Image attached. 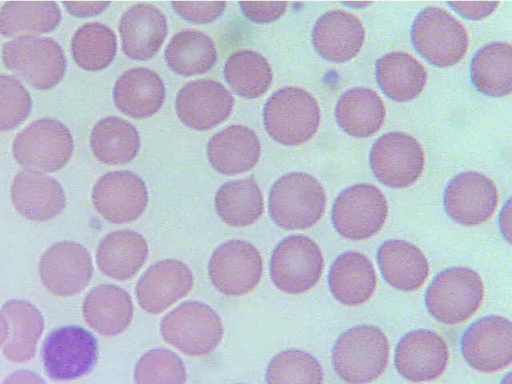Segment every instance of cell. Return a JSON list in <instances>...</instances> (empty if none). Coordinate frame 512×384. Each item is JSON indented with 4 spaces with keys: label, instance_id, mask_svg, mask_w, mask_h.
Masks as SVG:
<instances>
[{
    "label": "cell",
    "instance_id": "40",
    "mask_svg": "<svg viewBox=\"0 0 512 384\" xmlns=\"http://www.w3.org/2000/svg\"><path fill=\"white\" fill-rule=\"evenodd\" d=\"M323 369L310 353L288 349L276 354L266 370L267 384H322Z\"/></svg>",
    "mask_w": 512,
    "mask_h": 384
},
{
    "label": "cell",
    "instance_id": "36",
    "mask_svg": "<svg viewBox=\"0 0 512 384\" xmlns=\"http://www.w3.org/2000/svg\"><path fill=\"white\" fill-rule=\"evenodd\" d=\"M215 208L219 217L230 226L255 223L263 213L264 199L254 178L224 183L215 195Z\"/></svg>",
    "mask_w": 512,
    "mask_h": 384
},
{
    "label": "cell",
    "instance_id": "20",
    "mask_svg": "<svg viewBox=\"0 0 512 384\" xmlns=\"http://www.w3.org/2000/svg\"><path fill=\"white\" fill-rule=\"evenodd\" d=\"M193 286V274L183 262L164 259L149 267L136 284L139 306L158 314L186 296Z\"/></svg>",
    "mask_w": 512,
    "mask_h": 384
},
{
    "label": "cell",
    "instance_id": "2",
    "mask_svg": "<svg viewBox=\"0 0 512 384\" xmlns=\"http://www.w3.org/2000/svg\"><path fill=\"white\" fill-rule=\"evenodd\" d=\"M326 193L321 183L304 172L278 178L269 192L268 211L273 222L286 230L306 229L323 216Z\"/></svg>",
    "mask_w": 512,
    "mask_h": 384
},
{
    "label": "cell",
    "instance_id": "49",
    "mask_svg": "<svg viewBox=\"0 0 512 384\" xmlns=\"http://www.w3.org/2000/svg\"><path fill=\"white\" fill-rule=\"evenodd\" d=\"M8 335V325L2 311H0V346H3Z\"/></svg>",
    "mask_w": 512,
    "mask_h": 384
},
{
    "label": "cell",
    "instance_id": "16",
    "mask_svg": "<svg viewBox=\"0 0 512 384\" xmlns=\"http://www.w3.org/2000/svg\"><path fill=\"white\" fill-rule=\"evenodd\" d=\"M92 202L97 212L108 222L129 223L145 211L148 192L144 181L135 173L111 171L95 183Z\"/></svg>",
    "mask_w": 512,
    "mask_h": 384
},
{
    "label": "cell",
    "instance_id": "13",
    "mask_svg": "<svg viewBox=\"0 0 512 384\" xmlns=\"http://www.w3.org/2000/svg\"><path fill=\"white\" fill-rule=\"evenodd\" d=\"M460 349L473 369L485 373L506 368L512 361V324L508 318L489 315L473 322L463 333Z\"/></svg>",
    "mask_w": 512,
    "mask_h": 384
},
{
    "label": "cell",
    "instance_id": "4",
    "mask_svg": "<svg viewBox=\"0 0 512 384\" xmlns=\"http://www.w3.org/2000/svg\"><path fill=\"white\" fill-rule=\"evenodd\" d=\"M484 297L480 275L467 267L439 272L425 293V305L436 320L454 325L466 321L479 309Z\"/></svg>",
    "mask_w": 512,
    "mask_h": 384
},
{
    "label": "cell",
    "instance_id": "21",
    "mask_svg": "<svg viewBox=\"0 0 512 384\" xmlns=\"http://www.w3.org/2000/svg\"><path fill=\"white\" fill-rule=\"evenodd\" d=\"M312 44L327 61L343 63L362 48L365 30L361 21L343 10H331L318 18L311 32Z\"/></svg>",
    "mask_w": 512,
    "mask_h": 384
},
{
    "label": "cell",
    "instance_id": "17",
    "mask_svg": "<svg viewBox=\"0 0 512 384\" xmlns=\"http://www.w3.org/2000/svg\"><path fill=\"white\" fill-rule=\"evenodd\" d=\"M39 274L50 293L61 297L76 295L84 290L91 280V256L79 243L57 242L41 256Z\"/></svg>",
    "mask_w": 512,
    "mask_h": 384
},
{
    "label": "cell",
    "instance_id": "15",
    "mask_svg": "<svg viewBox=\"0 0 512 384\" xmlns=\"http://www.w3.org/2000/svg\"><path fill=\"white\" fill-rule=\"evenodd\" d=\"M498 204L494 182L482 173L462 172L453 177L443 194L446 214L463 226H476L487 221Z\"/></svg>",
    "mask_w": 512,
    "mask_h": 384
},
{
    "label": "cell",
    "instance_id": "22",
    "mask_svg": "<svg viewBox=\"0 0 512 384\" xmlns=\"http://www.w3.org/2000/svg\"><path fill=\"white\" fill-rule=\"evenodd\" d=\"M11 199L15 209L33 221H47L63 211L65 192L60 183L44 173L20 171L11 185Z\"/></svg>",
    "mask_w": 512,
    "mask_h": 384
},
{
    "label": "cell",
    "instance_id": "46",
    "mask_svg": "<svg viewBox=\"0 0 512 384\" xmlns=\"http://www.w3.org/2000/svg\"><path fill=\"white\" fill-rule=\"evenodd\" d=\"M63 5L75 17H92L102 13L110 2H63Z\"/></svg>",
    "mask_w": 512,
    "mask_h": 384
},
{
    "label": "cell",
    "instance_id": "23",
    "mask_svg": "<svg viewBox=\"0 0 512 384\" xmlns=\"http://www.w3.org/2000/svg\"><path fill=\"white\" fill-rule=\"evenodd\" d=\"M119 33L127 57L148 60L158 52L167 36V20L156 6L136 4L122 15Z\"/></svg>",
    "mask_w": 512,
    "mask_h": 384
},
{
    "label": "cell",
    "instance_id": "35",
    "mask_svg": "<svg viewBox=\"0 0 512 384\" xmlns=\"http://www.w3.org/2000/svg\"><path fill=\"white\" fill-rule=\"evenodd\" d=\"M164 56L172 72L192 76L208 72L216 63L217 51L208 35L188 29L173 36L166 46Z\"/></svg>",
    "mask_w": 512,
    "mask_h": 384
},
{
    "label": "cell",
    "instance_id": "34",
    "mask_svg": "<svg viewBox=\"0 0 512 384\" xmlns=\"http://www.w3.org/2000/svg\"><path fill=\"white\" fill-rule=\"evenodd\" d=\"M94 156L108 165L125 164L133 160L140 148L137 129L128 121L109 116L100 119L90 135Z\"/></svg>",
    "mask_w": 512,
    "mask_h": 384
},
{
    "label": "cell",
    "instance_id": "42",
    "mask_svg": "<svg viewBox=\"0 0 512 384\" xmlns=\"http://www.w3.org/2000/svg\"><path fill=\"white\" fill-rule=\"evenodd\" d=\"M32 100L16 77L0 74V132L12 130L28 117Z\"/></svg>",
    "mask_w": 512,
    "mask_h": 384
},
{
    "label": "cell",
    "instance_id": "32",
    "mask_svg": "<svg viewBox=\"0 0 512 384\" xmlns=\"http://www.w3.org/2000/svg\"><path fill=\"white\" fill-rule=\"evenodd\" d=\"M375 77L379 88L397 102L420 95L427 80L423 65L406 52H391L376 61Z\"/></svg>",
    "mask_w": 512,
    "mask_h": 384
},
{
    "label": "cell",
    "instance_id": "10",
    "mask_svg": "<svg viewBox=\"0 0 512 384\" xmlns=\"http://www.w3.org/2000/svg\"><path fill=\"white\" fill-rule=\"evenodd\" d=\"M323 269L320 247L304 235L285 237L271 256V280L276 288L287 294H301L313 288Z\"/></svg>",
    "mask_w": 512,
    "mask_h": 384
},
{
    "label": "cell",
    "instance_id": "30",
    "mask_svg": "<svg viewBox=\"0 0 512 384\" xmlns=\"http://www.w3.org/2000/svg\"><path fill=\"white\" fill-rule=\"evenodd\" d=\"M2 313L8 325V335L3 345L4 356L15 363L30 360L44 328L40 311L25 300L12 299L2 306Z\"/></svg>",
    "mask_w": 512,
    "mask_h": 384
},
{
    "label": "cell",
    "instance_id": "45",
    "mask_svg": "<svg viewBox=\"0 0 512 384\" xmlns=\"http://www.w3.org/2000/svg\"><path fill=\"white\" fill-rule=\"evenodd\" d=\"M498 2H447L455 12L469 20H481L492 14Z\"/></svg>",
    "mask_w": 512,
    "mask_h": 384
},
{
    "label": "cell",
    "instance_id": "28",
    "mask_svg": "<svg viewBox=\"0 0 512 384\" xmlns=\"http://www.w3.org/2000/svg\"><path fill=\"white\" fill-rule=\"evenodd\" d=\"M86 323L103 336H116L131 323L133 303L130 295L113 284L93 288L83 303Z\"/></svg>",
    "mask_w": 512,
    "mask_h": 384
},
{
    "label": "cell",
    "instance_id": "47",
    "mask_svg": "<svg viewBox=\"0 0 512 384\" xmlns=\"http://www.w3.org/2000/svg\"><path fill=\"white\" fill-rule=\"evenodd\" d=\"M2 384H46V382L32 371L19 370L10 374Z\"/></svg>",
    "mask_w": 512,
    "mask_h": 384
},
{
    "label": "cell",
    "instance_id": "14",
    "mask_svg": "<svg viewBox=\"0 0 512 384\" xmlns=\"http://www.w3.org/2000/svg\"><path fill=\"white\" fill-rule=\"evenodd\" d=\"M263 271L259 251L244 240H229L212 253L208 274L214 287L227 296H242L259 283Z\"/></svg>",
    "mask_w": 512,
    "mask_h": 384
},
{
    "label": "cell",
    "instance_id": "38",
    "mask_svg": "<svg viewBox=\"0 0 512 384\" xmlns=\"http://www.w3.org/2000/svg\"><path fill=\"white\" fill-rule=\"evenodd\" d=\"M224 77L238 96L252 99L268 90L273 73L264 56L256 51L240 50L227 59Z\"/></svg>",
    "mask_w": 512,
    "mask_h": 384
},
{
    "label": "cell",
    "instance_id": "50",
    "mask_svg": "<svg viewBox=\"0 0 512 384\" xmlns=\"http://www.w3.org/2000/svg\"><path fill=\"white\" fill-rule=\"evenodd\" d=\"M343 4H344V5L351 6V7L358 6V8H360V7L368 6V5H370L371 3H368V2H363V3H360V2H352V3H343Z\"/></svg>",
    "mask_w": 512,
    "mask_h": 384
},
{
    "label": "cell",
    "instance_id": "48",
    "mask_svg": "<svg viewBox=\"0 0 512 384\" xmlns=\"http://www.w3.org/2000/svg\"><path fill=\"white\" fill-rule=\"evenodd\" d=\"M499 228L507 242L511 239V206L510 199L507 200L499 215Z\"/></svg>",
    "mask_w": 512,
    "mask_h": 384
},
{
    "label": "cell",
    "instance_id": "29",
    "mask_svg": "<svg viewBox=\"0 0 512 384\" xmlns=\"http://www.w3.org/2000/svg\"><path fill=\"white\" fill-rule=\"evenodd\" d=\"M148 256V245L139 233L124 229L107 234L99 243L96 262L106 276L116 280L132 278Z\"/></svg>",
    "mask_w": 512,
    "mask_h": 384
},
{
    "label": "cell",
    "instance_id": "7",
    "mask_svg": "<svg viewBox=\"0 0 512 384\" xmlns=\"http://www.w3.org/2000/svg\"><path fill=\"white\" fill-rule=\"evenodd\" d=\"M73 147L72 134L62 122L41 118L16 135L12 153L25 170L51 173L68 163Z\"/></svg>",
    "mask_w": 512,
    "mask_h": 384
},
{
    "label": "cell",
    "instance_id": "27",
    "mask_svg": "<svg viewBox=\"0 0 512 384\" xmlns=\"http://www.w3.org/2000/svg\"><path fill=\"white\" fill-rule=\"evenodd\" d=\"M376 259L384 280L401 291L419 289L429 274V264L423 252L404 240L383 242L377 249Z\"/></svg>",
    "mask_w": 512,
    "mask_h": 384
},
{
    "label": "cell",
    "instance_id": "11",
    "mask_svg": "<svg viewBox=\"0 0 512 384\" xmlns=\"http://www.w3.org/2000/svg\"><path fill=\"white\" fill-rule=\"evenodd\" d=\"M98 358L96 338L86 329L70 325L59 327L46 337L42 360L51 379L69 381L88 374Z\"/></svg>",
    "mask_w": 512,
    "mask_h": 384
},
{
    "label": "cell",
    "instance_id": "19",
    "mask_svg": "<svg viewBox=\"0 0 512 384\" xmlns=\"http://www.w3.org/2000/svg\"><path fill=\"white\" fill-rule=\"evenodd\" d=\"M234 98L219 82L199 79L185 84L175 101L180 121L194 130H209L231 113Z\"/></svg>",
    "mask_w": 512,
    "mask_h": 384
},
{
    "label": "cell",
    "instance_id": "9",
    "mask_svg": "<svg viewBox=\"0 0 512 384\" xmlns=\"http://www.w3.org/2000/svg\"><path fill=\"white\" fill-rule=\"evenodd\" d=\"M388 204L379 188L359 183L344 189L335 199L331 220L345 239L360 241L374 236L385 224Z\"/></svg>",
    "mask_w": 512,
    "mask_h": 384
},
{
    "label": "cell",
    "instance_id": "44",
    "mask_svg": "<svg viewBox=\"0 0 512 384\" xmlns=\"http://www.w3.org/2000/svg\"><path fill=\"white\" fill-rule=\"evenodd\" d=\"M243 15L252 22L268 24L278 20L286 11V2H240Z\"/></svg>",
    "mask_w": 512,
    "mask_h": 384
},
{
    "label": "cell",
    "instance_id": "1",
    "mask_svg": "<svg viewBox=\"0 0 512 384\" xmlns=\"http://www.w3.org/2000/svg\"><path fill=\"white\" fill-rule=\"evenodd\" d=\"M389 342L374 325H357L336 339L331 353L338 377L348 384H369L385 371L389 360Z\"/></svg>",
    "mask_w": 512,
    "mask_h": 384
},
{
    "label": "cell",
    "instance_id": "3",
    "mask_svg": "<svg viewBox=\"0 0 512 384\" xmlns=\"http://www.w3.org/2000/svg\"><path fill=\"white\" fill-rule=\"evenodd\" d=\"M263 123L268 135L276 142L295 146L317 132L320 108L306 90L286 86L274 92L263 108Z\"/></svg>",
    "mask_w": 512,
    "mask_h": 384
},
{
    "label": "cell",
    "instance_id": "39",
    "mask_svg": "<svg viewBox=\"0 0 512 384\" xmlns=\"http://www.w3.org/2000/svg\"><path fill=\"white\" fill-rule=\"evenodd\" d=\"M117 52L116 36L111 28L89 22L80 26L71 40V53L76 64L87 71L108 67Z\"/></svg>",
    "mask_w": 512,
    "mask_h": 384
},
{
    "label": "cell",
    "instance_id": "37",
    "mask_svg": "<svg viewBox=\"0 0 512 384\" xmlns=\"http://www.w3.org/2000/svg\"><path fill=\"white\" fill-rule=\"evenodd\" d=\"M61 21L56 2H5L0 8V34H38L53 31Z\"/></svg>",
    "mask_w": 512,
    "mask_h": 384
},
{
    "label": "cell",
    "instance_id": "5",
    "mask_svg": "<svg viewBox=\"0 0 512 384\" xmlns=\"http://www.w3.org/2000/svg\"><path fill=\"white\" fill-rule=\"evenodd\" d=\"M4 65L37 90L55 87L66 72V57L52 38L22 35L2 47Z\"/></svg>",
    "mask_w": 512,
    "mask_h": 384
},
{
    "label": "cell",
    "instance_id": "41",
    "mask_svg": "<svg viewBox=\"0 0 512 384\" xmlns=\"http://www.w3.org/2000/svg\"><path fill=\"white\" fill-rule=\"evenodd\" d=\"M186 378L182 359L165 348L146 352L134 369L135 384H184Z\"/></svg>",
    "mask_w": 512,
    "mask_h": 384
},
{
    "label": "cell",
    "instance_id": "18",
    "mask_svg": "<svg viewBox=\"0 0 512 384\" xmlns=\"http://www.w3.org/2000/svg\"><path fill=\"white\" fill-rule=\"evenodd\" d=\"M448 359L446 342L428 329H417L403 335L394 355L398 373L414 383L428 382L441 376Z\"/></svg>",
    "mask_w": 512,
    "mask_h": 384
},
{
    "label": "cell",
    "instance_id": "24",
    "mask_svg": "<svg viewBox=\"0 0 512 384\" xmlns=\"http://www.w3.org/2000/svg\"><path fill=\"white\" fill-rule=\"evenodd\" d=\"M261 146L256 133L243 125H231L214 134L207 144L213 169L224 175L244 173L259 160Z\"/></svg>",
    "mask_w": 512,
    "mask_h": 384
},
{
    "label": "cell",
    "instance_id": "8",
    "mask_svg": "<svg viewBox=\"0 0 512 384\" xmlns=\"http://www.w3.org/2000/svg\"><path fill=\"white\" fill-rule=\"evenodd\" d=\"M163 339L189 356L212 352L223 336L220 316L207 304L183 302L166 314L160 323Z\"/></svg>",
    "mask_w": 512,
    "mask_h": 384
},
{
    "label": "cell",
    "instance_id": "51",
    "mask_svg": "<svg viewBox=\"0 0 512 384\" xmlns=\"http://www.w3.org/2000/svg\"><path fill=\"white\" fill-rule=\"evenodd\" d=\"M501 384H511V373H508L503 379Z\"/></svg>",
    "mask_w": 512,
    "mask_h": 384
},
{
    "label": "cell",
    "instance_id": "12",
    "mask_svg": "<svg viewBox=\"0 0 512 384\" xmlns=\"http://www.w3.org/2000/svg\"><path fill=\"white\" fill-rule=\"evenodd\" d=\"M420 143L403 132H389L378 138L370 150L369 164L379 182L390 188L414 184L424 169Z\"/></svg>",
    "mask_w": 512,
    "mask_h": 384
},
{
    "label": "cell",
    "instance_id": "6",
    "mask_svg": "<svg viewBox=\"0 0 512 384\" xmlns=\"http://www.w3.org/2000/svg\"><path fill=\"white\" fill-rule=\"evenodd\" d=\"M414 49L430 64L446 68L465 56L469 39L464 26L442 8L420 11L411 26Z\"/></svg>",
    "mask_w": 512,
    "mask_h": 384
},
{
    "label": "cell",
    "instance_id": "43",
    "mask_svg": "<svg viewBox=\"0 0 512 384\" xmlns=\"http://www.w3.org/2000/svg\"><path fill=\"white\" fill-rule=\"evenodd\" d=\"M173 10L183 19L206 24L219 18L225 10V2H172Z\"/></svg>",
    "mask_w": 512,
    "mask_h": 384
},
{
    "label": "cell",
    "instance_id": "33",
    "mask_svg": "<svg viewBox=\"0 0 512 384\" xmlns=\"http://www.w3.org/2000/svg\"><path fill=\"white\" fill-rule=\"evenodd\" d=\"M512 50L507 42H491L473 56L470 77L474 87L490 97H503L512 88Z\"/></svg>",
    "mask_w": 512,
    "mask_h": 384
},
{
    "label": "cell",
    "instance_id": "26",
    "mask_svg": "<svg viewBox=\"0 0 512 384\" xmlns=\"http://www.w3.org/2000/svg\"><path fill=\"white\" fill-rule=\"evenodd\" d=\"M377 277L370 259L356 251H347L333 261L328 285L334 298L347 306H358L370 299Z\"/></svg>",
    "mask_w": 512,
    "mask_h": 384
},
{
    "label": "cell",
    "instance_id": "25",
    "mask_svg": "<svg viewBox=\"0 0 512 384\" xmlns=\"http://www.w3.org/2000/svg\"><path fill=\"white\" fill-rule=\"evenodd\" d=\"M165 86L160 76L144 67L125 71L116 80L113 100L120 112L131 118L154 115L165 100Z\"/></svg>",
    "mask_w": 512,
    "mask_h": 384
},
{
    "label": "cell",
    "instance_id": "31",
    "mask_svg": "<svg viewBox=\"0 0 512 384\" xmlns=\"http://www.w3.org/2000/svg\"><path fill=\"white\" fill-rule=\"evenodd\" d=\"M335 119L348 135L365 138L376 133L385 119V106L372 89L354 87L345 91L335 107Z\"/></svg>",
    "mask_w": 512,
    "mask_h": 384
}]
</instances>
